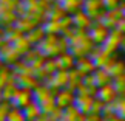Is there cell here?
I'll use <instances>...</instances> for the list:
<instances>
[{"instance_id":"obj_4","label":"cell","mask_w":125,"mask_h":121,"mask_svg":"<svg viewBox=\"0 0 125 121\" xmlns=\"http://www.w3.org/2000/svg\"><path fill=\"white\" fill-rule=\"evenodd\" d=\"M17 85L22 87V89L34 90L39 85V79L34 75H17Z\"/></svg>"},{"instance_id":"obj_7","label":"cell","mask_w":125,"mask_h":121,"mask_svg":"<svg viewBox=\"0 0 125 121\" xmlns=\"http://www.w3.org/2000/svg\"><path fill=\"white\" fill-rule=\"evenodd\" d=\"M32 96H34V99L37 101V103H43L45 99L51 98V93H50V89H48L46 85H37L34 90H32Z\"/></svg>"},{"instance_id":"obj_5","label":"cell","mask_w":125,"mask_h":121,"mask_svg":"<svg viewBox=\"0 0 125 121\" xmlns=\"http://www.w3.org/2000/svg\"><path fill=\"white\" fill-rule=\"evenodd\" d=\"M12 47L16 48V51L23 57V54H25L26 51H30V50H31V42L26 39V36H25V34H23L22 37H19L16 42H12Z\"/></svg>"},{"instance_id":"obj_1","label":"cell","mask_w":125,"mask_h":121,"mask_svg":"<svg viewBox=\"0 0 125 121\" xmlns=\"http://www.w3.org/2000/svg\"><path fill=\"white\" fill-rule=\"evenodd\" d=\"M32 99H34V96H32V90L31 89H22V87H17V89L14 90V95H12V98H11L9 103H11L12 107L23 109V107H26Z\"/></svg>"},{"instance_id":"obj_2","label":"cell","mask_w":125,"mask_h":121,"mask_svg":"<svg viewBox=\"0 0 125 121\" xmlns=\"http://www.w3.org/2000/svg\"><path fill=\"white\" fill-rule=\"evenodd\" d=\"M0 57H2L3 64L12 67L22 56L16 51V48L12 47V43H5V45L0 48Z\"/></svg>"},{"instance_id":"obj_10","label":"cell","mask_w":125,"mask_h":121,"mask_svg":"<svg viewBox=\"0 0 125 121\" xmlns=\"http://www.w3.org/2000/svg\"><path fill=\"white\" fill-rule=\"evenodd\" d=\"M56 101L52 99V96L51 98H48V99H45L43 103H40V109H42V113H45V115H50L52 110H54V107H56Z\"/></svg>"},{"instance_id":"obj_11","label":"cell","mask_w":125,"mask_h":121,"mask_svg":"<svg viewBox=\"0 0 125 121\" xmlns=\"http://www.w3.org/2000/svg\"><path fill=\"white\" fill-rule=\"evenodd\" d=\"M60 28H62V25L59 23V20H50L43 27V30H45V33H48V34H52V33H57Z\"/></svg>"},{"instance_id":"obj_12","label":"cell","mask_w":125,"mask_h":121,"mask_svg":"<svg viewBox=\"0 0 125 121\" xmlns=\"http://www.w3.org/2000/svg\"><path fill=\"white\" fill-rule=\"evenodd\" d=\"M3 34V30H2V27H0V36H2Z\"/></svg>"},{"instance_id":"obj_8","label":"cell","mask_w":125,"mask_h":121,"mask_svg":"<svg viewBox=\"0 0 125 121\" xmlns=\"http://www.w3.org/2000/svg\"><path fill=\"white\" fill-rule=\"evenodd\" d=\"M11 76H12V70L9 68L8 65H2V67H0V90L8 84V81L11 79Z\"/></svg>"},{"instance_id":"obj_13","label":"cell","mask_w":125,"mask_h":121,"mask_svg":"<svg viewBox=\"0 0 125 121\" xmlns=\"http://www.w3.org/2000/svg\"><path fill=\"white\" fill-rule=\"evenodd\" d=\"M3 65V61H2V57H0V67H2Z\"/></svg>"},{"instance_id":"obj_9","label":"cell","mask_w":125,"mask_h":121,"mask_svg":"<svg viewBox=\"0 0 125 121\" xmlns=\"http://www.w3.org/2000/svg\"><path fill=\"white\" fill-rule=\"evenodd\" d=\"M6 121H26V118H25V113H23L22 109H19V107H11V110L8 112Z\"/></svg>"},{"instance_id":"obj_6","label":"cell","mask_w":125,"mask_h":121,"mask_svg":"<svg viewBox=\"0 0 125 121\" xmlns=\"http://www.w3.org/2000/svg\"><path fill=\"white\" fill-rule=\"evenodd\" d=\"M26 39L31 42V45H37V43H39L43 37H45V30H43V27L42 28H32L31 31H28L26 33Z\"/></svg>"},{"instance_id":"obj_3","label":"cell","mask_w":125,"mask_h":121,"mask_svg":"<svg viewBox=\"0 0 125 121\" xmlns=\"http://www.w3.org/2000/svg\"><path fill=\"white\" fill-rule=\"evenodd\" d=\"M23 113H25V118L26 121H36L37 118L42 115V109H40V104L37 103L36 99H32L26 107H23Z\"/></svg>"}]
</instances>
